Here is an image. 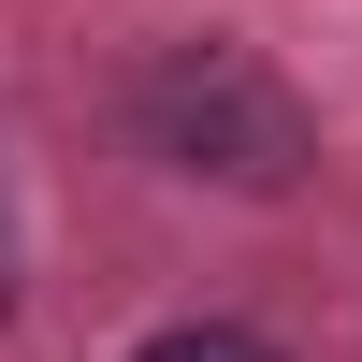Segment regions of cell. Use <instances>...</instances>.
<instances>
[{"instance_id":"cell-1","label":"cell","mask_w":362,"mask_h":362,"mask_svg":"<svg viewBox=\"0 0 362 362\" xmlns=\"http://www.w3.org/2000/svg\"><path fill=\"white\" fill-rule=\"evenodd\" d=\"M131 131H145V160L203 174V189H305V160H319L305 87L261 44H160L131 73Z\"/></svg>"},{"instance_id":"cell-2","label":"cell","mask_w":362,"mask_h":362,"mask_svg":"<svg viewBox=\"0 0 362 362\" xmlns=\"http://www.w3.org/2000/svg\"><path fill=\"white\" fill-rule=\"evenodd\" d=\"M131 362H290L276 334H247V319H174V334H145Z\"/></svg>"}]
</instances>
